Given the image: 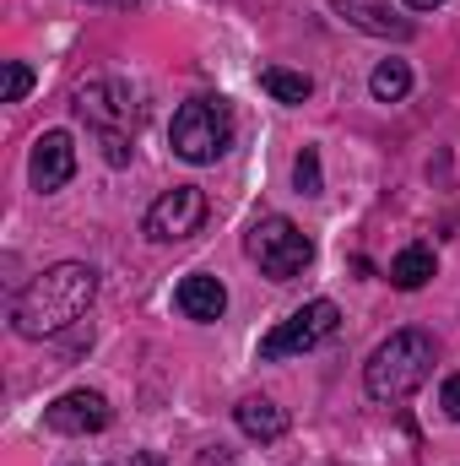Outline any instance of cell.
Listing matches in <instances>:
<instances>
[{"label":"cell","instance_id":"obj_1","mask_svg":"<svg viewBox=\"0 0 460 466\" xmlns=\"http://www.w3.org/2000/svg\"><path fill=\"white\" fill-rule=\"evenodd\" d=\"M93 299H98V271H93L87 260H60V266L38 271V277L16 293L11 326H16V337L44 342V337L71 331V326L87 315Z\"/></svg>","mask_w":460,"mask_h":466},{"label":"cell","instance_id":"obj_2","mask_svg":"<svg viewBox=\"0 0 460 466\" xmlns=\"http://www.w3.org/2000/svg\"><path fill=\"white\" fill-rule=\"evenodd\" d=\"M434 374V337L428 331H390L363 363V390L374 401H406Z\"/></svg>","mask_w":460,"mask_h":466},{"label":"cell","instance_id":"obj_3","mask_svg":"<svg viewBox=\"0 0 460 466\" xmlns=\"http://www.w3.org/2000/svg\"><path fill=\"white\" fill-rule=\"evenodd\" d=\"M76 119H87L98 130V147H104V163L125 168L130 152H135V98L130 87L115 76H98L76 93Z\"/></svg>","mask_w":460,"mask_h":466},{"label":"cell","instance_id":"obj_4","mask_svg":"<svg viewBox=\"0 0 460 466\" xmlns=\"http://www.w3.org/2000/svg\"><path fill=\"white\" fill-rule=\"evenodd\" d=\"M244 249H249V260H255L271 282H293V277H304V271L315 266V238L298 228L293 218H282V212L249 223Z\"/></svg>","mask_w":460,"mask_h":466},{"label":"cell","instance_id":"obj_5","mask_svg":"<svg viewBox=\"0 0 460 466\" xmlns=\"http://www.w3.org/2000/svg\"><path fill=\"white\" fill-rule=\"evenodd\" d=\"M168 147L185 163H217L233 147V109L228 98H190L168 125Z\"/></svg>","mask_w":460,"mask_h":466},{"label":"cell","instance_id":"obj_6","mask_svg":"<svg viewBox=\"0 0 460 466\" xmlns=\"http://www.w3.org/2000/svg\"><path fill=\"white\" fill-rule=\"evenodd\" d=\"M336 326H342V309L331 299H315V304L293 309L282 326H271L260 337V363H282V358H298V352L320 348L325 337H336Z\"/></svg>","mask_w":460,"mask_h":466},{"label":"cell","instance_id":"obj_7","mask_svg":"<svg viewBox=\"0 0 460 466\" xmlns=\"http://www.w3.org/2000/svg\"><path fill=\"white\" fill-rule=\"evenodd\" d=\"M206 190L201 185H174V190H163L152 207H146V238L152 244H185V238H195V233L206 228Z\"/></svg>","mask_w":460,"mask_h":466},{"label":"cell","instance_id":"obj_8","mask_svg":"<svg viewBox=\"0 0 460 466\" xmlns=\"http://www.w3.org/2000/svg\"><path fill=\"white\" fill-rule=\"evenodd\" d=\"M27 179H33L38 196H55V190H65V185L76 179V141H71V130H44V136L33 141Z\"/></svg>","mask_w":460,"mask_h":466},{"label":"cell","instance_id":"obj_9","mask_svg":"<svg viewBox=\"0 0 460 466\" xmlns=\"http://www.w3.org/2000/svg\"><path fill=\"white\" fill-rule=\"evenodd\" d=\"M109 423H115V407L98 390H65L44 407V429L55 434H104Z\"/></svg>","mask_w":460,"mask_h":466},{"label":"cell","instance_id":"obj_10","mask_svg":"<svg viewBox=\"0 0 460 466\" xmlns=\"http://www.w3.org/2000/svg\"><path fill=\"white\" fill-rule=\"evenodd\" d=\"M331 11H336L342 22H352L357 33H374V38H412V33H417V22L395 16L390 0H331Z\"/></svg>","mask_w":460,"mask_h":466},{"label":"cell","instance_id":"obj_11","mask_svg":"<svg viewBox=\"0 0 460 466\" xmlns=\"http://www.w3.org/2000/svg\"><path fill=\"white\" fill-rule=\"evenodd\" d=\"M174 304H179L185 320L212 326V320H223V309H228V288H223L217 277H206V271H190V277L174 288Z\"/></svg>","mask_w":460,"mask_h":466},{"label":"cell","instance_id":"obj_12","mask_svg":"<svg viewBox=\"0 0 460 466\" xmlns=\"http://www.w3.org/2000/svg\"><path fill=\"white\" fill-rule=\"evenodd\" d=\"M233 423H238L249 440H260V445H271V440L287 434V412H282L271 396H244V401L233 407Z\"/></svg>","mask_w":460,"mask_h":466},{"label":"cell","instance_id":"obj_13","mask_svg":"<svg viewBox=\"0 0 460 466\" xmlns=\"http://www.w3.org/2000/svg\"><path fill=\"white\" fill-rule=\"evenodd\" d=\"M439 271V255L428 249V244H406L395 260H390V288H401V293H417L428 277Z\"/></svg>","mask_w":460,"mask_h":466},{"label":"cell","instance_id":"obj_14","mask_svg":"<svg viewBox=\"0 0 460 466\" xmlns=\"http://www.w3.org/2000/svg\"><path fill=\"white\" fill-rule=\"evenodd\" d=\"M368 93H374L379 104H401V98L412 93V66H406V60H379L374 76H368Z\"/></svg>","mask_w":460,"mask_h":466},{"label":"cell","instance_id":"obj_15","mask_svg":"<svg viewBox=\"0 0 460 466\" xmlns=\"http://www.w3.org/2000/svg\"><path fill=\"white\" fill-rule=\"evenodd\" d=\"M260 87H265L276 104H304V98L315 93V82H309L304 71H282V66H265V71H260Z\"/></svg>","mask_w":460,"mask_h":466},{"label":"cell","instance_id":"obj_16","mask_svg":"<svg viewBox=\"0 0 460 466\" xmlns=\"http://www.w3.org/2000/svg\"><path fill=\"white\" fill-rule=\"evenodd\" d=\"M293 185H298V196H320V190H325V174H320V152H315V147L298 152V163H293Z\"/></svg>","mask_w":460,"mask_h":466},{"label":"cell","instance_id":"obj_17","mask_svg":"<svg viewBox=\"0 0 460 466\" xmlns=\"http://www.w3.org/2000/svg\"><path fill=\"white\" fill-rule=\"evenodd\" d=\"M33 93V71L22 60H5V104H22Z\"/></svg>","mask_w":460,"mask_h":466},{"label":"cell","instance_id":"obj_18","mask_svg":"<svg viewBox=\"0 0 460 466\" xmlns=\"http://www.w3.org/2000/svg\"><path fill=\"white\" fill-rule=\"evenodd\" d=\"M439 407H445V418H455V423H460V374H450V380H445Z\"/></svg>","mask_w":460,"mask_h":466},{"label":"cell","instance_id":"obj_19","mask_svg":"<svg viewBox=\"0 0 460 466\" xmlns=\"http://www.w3.org/2000/svg\"><path fill=\"white\" fill-rule=\"evenodd\" d=\"M130 466H163V456H152V451H135V456H130Z\"/></svg>","mask_w":460,"mask_h":466},{"label":"cell","instance_id":"obj_20","mask_svg":"<svg viewBox=\"0 0 460 466\" xmlns=\"http://www.w3.org/2000/svg\"><path fill=\"white\" fill-rule=\"evenodd\" d=\"M406 5H412V11H439L445 0H406Z\"/></svg>","mask_w":460,"mask_h":466},{"label":"cell","instance_id":"obj_21","mask_svg":"<svg viewBox=\"0 0 460 466\" xmlns=\"http://www.w3.org/2000/svg\"><path fill=\"white\" fill-rule=\"evenodd\" d=\"M93 5H135V0H93Z\"/></svg>","mask_w":460,"mask_h":466}]
</instances>
